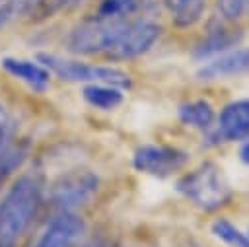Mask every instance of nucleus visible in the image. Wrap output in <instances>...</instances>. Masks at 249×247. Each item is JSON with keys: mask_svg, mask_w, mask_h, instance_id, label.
I'll return each mask as SVG.
<instances>
[{"mask_svg": "<svg viewBox=\"0 0 249 247\" xmlns=\"http://www.w3.org/2000/svg\"><path fill=\"white\" fill-rule=\"evenodd\" d=\"M43 202L41 179L23 173L8 187L0 200V247H14L29 229Z\"/></svg>", "mask_w": 249, "mask_h": 247, "instance_id": "obj_1", "label": "nucleus"}, {"mask_svg": "<svg viewBox=\"0 0 249 247\" xmlns=\"http://www.w3.org/2000/svg\"><path fill=\"white\" fill-rule=\"evenodd\" d=\"M175 187L189 202L206 212L222 208L231 198V189L222 169L212 161H206L196 169L185 173Z\"/></svg>", "mask_w": 249, "mask_h": 247, "instance_id": "obj_2", "label": "nucleus"}, {"mask_svg": "<svg viewBox=\"0 0 249 247\" xmlns=\"http://www.w3.org/2000/svg\"><path fill=\"white\" fill-rule=\"evenodd\" d=\"M37 60L53 74H56L64 82H88V84H109L115 88H130V76L119 68L111 66H95V64H86L80 60H70L62 58L56 54L41 53Z\"/></svg>", "mask_w": 249, "mask_h": 247, "instance_id": "obj_3", "label": "nucleus"}, {"mask_svg": "<svg viewBox=\"0 0 249 247\" xmlns=\"http://www.w3.org/2000/svg\"><path fill=\"white\" fill-rule=\"evenodd\" d=\"M130 19H103L88 18L78 23L68 35V49L76 54H99L107 53L111 45L119 39Z\"/></svg>", "mask_w": 249, "mask_h": 247, "instance_id": "obj_4", "label": "nucleus"}, {"mask_svg": "<svg viewBox=\"0 0 249 247\" xmlns=\"http://www.w3.org/2000/svg\"><path fill=\"white\" fill-rule=\"evenodd\" d=\"M99 179L89 169H74L60 175L51 187V202L58 212H74L97 193Z\"/></svg>", "mask_w": 249, "mask_h": 247, "instance_id": "obj_5", "label": "nucleus"}, {"mask_svg": "<svg viewBox=\"0 0 249 247\" xmlns=\"http://www.w3.org/2000/svg\"><path fill=\"white\" fill-rule=\"evenodd\" d=\"M161 27L152 19H130L124 27V31L119 35V39L111 45V49L105 53L109 60H130L146 51L152 49V45L160 39Z\"/></svg>", "mask_w": 249, "mask_h": 247, "instance_id": "obj_6", "label": "nucleus"}, {"mask_svg": "<svg viewBox=\"0 0 249 247\" xmlns=\"http://www.w3.org/2000/svg\"><path fill=\"white\" fill-rule=\"evenodd\" d=\"M187 161H189V154L173 146L144 144L136 148L132 156V165L136 171L156 175V177H167L173 171L181 169Z\"/></svg>", "mask_w": 249, "mask_h": 247, "instance_id": "obj_7", "label": "nucleus"}, {"mask_svg": "<svg viewBox=\"0 0 249 247\" xmlns=\"http://www.w3.org/2000/svg\"><path fill=\"white\" fill-rule=\"evenodd\" d=\"M84 229L86 224L76 212H58L33 247H72Z\"/></svg>", "mask_w": 249, "mask_h": 247, "instance_id": "obj_8", "label": "nucleus"}, {"mask_svg": "<svg viewBox=\"0 0 249 247\" xmlns=\"http://www.w3.org/2000/svg\"><path fill=\"white\" fill-rule=\"evenodd\" d=\"M243 72H249V47L226 51L224 54L216 56L214 60L202 64L198 68V78L200 80H220V78L237 76Z\"/></svg>", "mask_w": 249, "mask_h": 247, "instance_id": "obj_9", "label": "nucleus"}, {"mask_svg": "<svg viewBox=\"0 0 249 247\" xmlns=\"http://www.w3.org/2000/svg\"><path fill=\"white\" fill-rule=\"evenodd\" d=\"M2 68L21 80L23 84H27L29 88L37 89V91H45L51 84V72L39 62V60H25V58H16V56H4L0 60Z\"/></svg>", "mask_w": 249, "mask_h": 247, "instance_id": "obj_10", "label": "nucleus"}, {"mask_svg": "<svg viewBox=\"0 0 249 247\" xmlns=\"http://www.w3.org/2000/svg\"><path fill=\"white\" fill-rule=\"evenodd\" d=\"M218 134L226 140H245L249 136V99L231 101L222 109Z\"/></svg>", "mask_w": 249, "mask_h": 247, "instance_id": "obj_11", "label": "nucleus"}, {"mask_svg": "<svg viewBox=\"0 0 249 247\" xmlns=\"http://www.w3.org/2000/svg\"><path fill=\"white\" fill-rule=\"evenodd\" d=\"M241 31L239 29H228L224 25H214L208 29L206 37L195 47L193 51V56L198 58V60H206L214 54H220V53H226L230 51L233 45H237L241 41Z\"/></svg>", "mask_w": 249, "mask_h": 247, "instance_id": "obj_12", "label": "nucleus"}, {"mask_svg": "<svg viewBox=\"0 0 249 247\" xmlns=\"http://www.w3.org/2000/svg\"><path fill=\"white\" fill-rule=\"evenodd\" d=\"M179 119L187 126L208 130L214 123V109L206 99H195L179 107Z\"/></svg>", "mask_w": 249, "mask_h": 247, "instance_id": "obj_13", "label": "nucleus"}, {"mask_svg": "<svg viewBox=\"0 0 249 247\" xmlns=\"http://www.w3.org/2000/svg\"><path fill=\"white\" fill-rule=\"evenodd\" d=\"M84 99L91 107L111 111L123 103V89L109 84H88L84 88Z\"/></svg>", "mask_w": 249, "mask_h": 247, "instance_id": "obj_14", "label": "nucleus"}, {"mask_svg": "<svg viewBox=\"0 0 249 247\" xmlns=\"http://www.w3.org/2000/svg\"><path fill=\"white\" fill-rule=\"evenodd\" d=\"M212 233L218 237V239H222L226 245H230V247H249V235H245V233H241L230 220H226V218H218V220H214L212 222Z\"/></svg>", "mask_w": 249, "mask_h": 247, "instance_id": "obj_15", "label": "nucleus"}, {"mask_svg": "<svg viewBox=\"0 0 249 247\" xmlns=\"http://www.w3.org/2000/svg\"><path fill=\"white\" fill-rule=\"evenodd\" d=\"M140 4L142 0H101L95 16L103 19H126Z\"/></svg>", "mask_w": 249, "mask_h": 247, "instance_id": "obj_16", "label": "nucleus"}, {"mask_svg": "<svg viewBox=\"0 0 249 247\" xmlns=\"http://www.w3.org/2000/svg\"><path fill=\"white\" fill-rule=\"evenodd\" d=\"M204 8H206V0H189L181 10L173 14V25L179 29L193 27L202 18Z\"/></svg>", "mask_w": 249, "mask_h": 247, "instance_id": "obj_17", "label": "nucleus"}, {"mask_svg": "<svg viewBox=\"0 0 249 247\" xmlns=\"http://www.w3.org/2000/svg\"><path fill=\"white\" fill-rule=\"evenodd\" d=\"M249 0H218V10L226 19H239L247 10Z\"/></svg>", "mask_w": 249, "mask_h": 247, "instance_id": "obj_18", "label": "nucleus"}, {"mask_svg": "<svg viewBox=\"0 0 249 247\" xmlns=\"http://www.w3.org/2000/svg\"><path fill=\"white\" fill-rule=\"evenodd\" d=\"M165 2V6H167V10L171 12V14H175L177 10H181L189 0H163Z\"/></svg>", "mask_w": 249, "mask_h": 247, "instance_id": "obj_19", "label": "nucleus"}, {"mask_svg": "<svg viewBox=\"0 0 249 247\" xmlns=\"http://www.w3.org/2000/svg\"><path fill=\"white\" fill-rule=\"evenodd\" d=\"M239 158H241L243 163H249V136L245 138V142H243V146L239 150Z\"/></svg>", "mask_w": 249, "mask_h": 247, "instance_id": "obj_20", "label": "nucleus"}, {"mask_svg": "<svg viewBox=\"0 0 249 247\" xmlns=\"http://www.w3.org/2000/svg\"><path fill=\"white\" fill-rule=\"evenodd\" d=\"M86 247H103V243H99V241H93V243H89V245H86Z\"/></svg>", "mask_w": 249, "mask_h": 247, "instance_id": "obj_21", "label": "nucleus"}, {"mask_svg": "<svg viewBox=\"0 0 249 247\" xmlns=\"http://www.w3.org/2000/svg\"><path fill=\"white\" fill-rule=\"evenodd\" d=\"M247 8H249V6H247Z\"/></svg>", "mask_w": 249, "mask_h": 247, "instance_id": "obj_22", "label": "nucleus"}, {"mask_svg": "<svg viewBox=\"0 0 249 247\" xmlns=\"http://www.w3.org/2000/svg\"><path fill=\"white\" fill-rule=\"evenodd\" d=\"M0 187H2V185H0Z\"/></svg>", "mask_w": 249, "mask_h": 247, "instance_id": "obj_23", "label": "nucleus"}]
</instances>
